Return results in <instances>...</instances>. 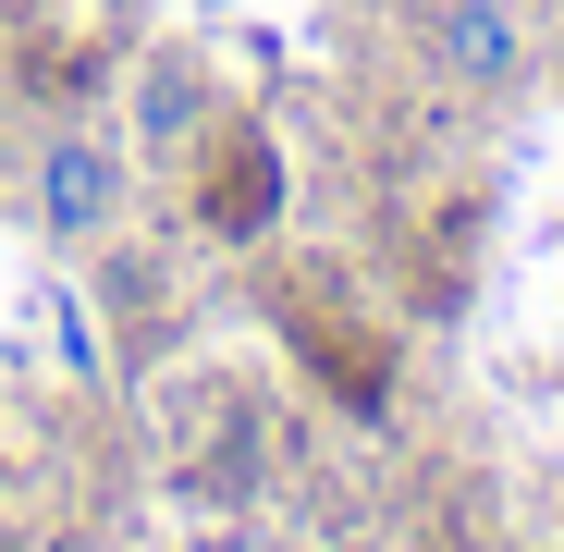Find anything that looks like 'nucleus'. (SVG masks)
<instances>
[{
    "instance_id": "f257e3e1",
    "label": "nucleus",
    "mask_w": 564,
    "mask_h": 552,
    "mask_svg": "<svg viewBox=\"0 0 564 552\" xmlns=\"http://www.w3.org/2000/svg\"><path fill=\"white\" fill-rule=\"evenodd\" d=\"M123 184H135V172H123V148H111L99 123H62V136L37 148V234L74 246V258L111 246V234H123Z\"/></svg>"
},
{
    "instance_id": "f03ea898",
    "label": "nucleus",
    "mask_w": 564,
    "mask_h": 552,
    "mask_svg": "<svg viewBox=\"0 0 564 552\" xmlns=\"http://www.w3.org/2000/svg\"><path fill=\"white\" fill-rule=\"evenodd\" d=\"M430 62L466 86V99H503L528 74V13L516 0H430Z\"/></svg>"
},
{
    "instance_id": "7ed1b4c3",
    "label": "nucleus",
    "mask_w": 564,
    "mask_h": 552,
    "mask_svg": "<svg viewBox=\"0 0 564 552\" xmlns=\"http://www.w3.org/2000/svg\"><path fill=\"white\" fill-rule=\"evenodd\" d=\"M123 136H148V148H197L209 136V74L184 62V50H148L135 62V123Z\"/></svg>"
},
{
    "instance_id": "20e7f679",
    "label": "nucleus",
    "mask_w": 564,
    "mask_h": 552,
    "mask_svg": "<svg viewBox=\"0 0 564 552\" xmlns=\"http://www.w3.org/2000/svg\"><path fill=\"white\" fill-rule=\"evenodd\" d=\"M270 197H282V172H270V148H246V160H234V184H221V209L258 234V221H270Z\"/></svg>"
}]
</instances>
